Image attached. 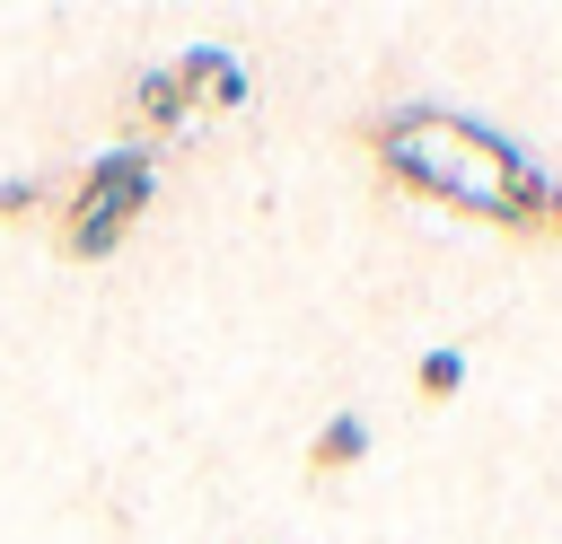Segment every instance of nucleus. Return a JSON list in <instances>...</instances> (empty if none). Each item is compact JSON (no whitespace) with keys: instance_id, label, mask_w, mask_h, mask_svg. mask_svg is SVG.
Wrapping results in <instances>:
<instances>
[{"instance_id":"1","label":"nucleus","mask_w":562,"mask_h":544,"mask_svg":"<svg viewBox=\"0 0 562 544\" xmlns=\"http://www.w3.org/2000/svg\"><path fill=\"white\" fill-rule=\"evenodd\" d=\"M369 149L430 202H465L483 219H509V228H544V167L518 158L492 123L474 114H395L369 132Z\"/></svg>"},{"instance_id":"2","label":"nucleus","mask_w":562,"mask_h":544,"mask_svg":"<svg viewBox=\"0 0 562 544\" xmlns=\"http://www.w3.org/2000/svg\"><path fill=\"white\" fill-rule=\"evenodd\" d=\"M149 193H158V167H149L140 149H114V158H97V167L70 184L61 254H70V263H97V254H114V246H123V228L149 211Z\"/></svg>"},{"instance_id":"3","label":"nucleus","mask_w":562,"mask_h":544,"mask_svg":"<svg viewBox=\"0 0 562 544\" xmlns=\"http://www.w3.org/2000/svg\"><path fill=\"white\" fill-rule=\"evenodd\" d=\"M167 70H176V88H184V105H193V97H220V105H246V70H237V61L220 53V44H193V53H176Z\"/></svg>"},{"instance_id":"4","label":"nucleus","mask_w":562,"mask_h":544,"mask_svg":"<svg viewBox=\"0 0 562 544\" xmlns=\"http://www.w3.org/2000/svg\"><path fill=\"white\" fill-rule=\"evenodd\" d=\"M360 456H369V421H360V412H334V421L307 439V474H351Z\"/></svg>"},{"instance_id":"5","label":"nucleus","mask_w":562,"mask_h":544,"mask_svg":"<svg viewBox=\"0 0 562 544\" xmlns=\"http://www.w3.org/2000/svg\"><path fill=\"white\" fill-rule=\"evenodd\" d=\"M132 114H140V123H158V132H167V123H184V114H193V105H184V88H176V70H167V61H158V70H140V79H132Z\"/></svg>"},{"instance_id":"6","label":"nucleus","mask_w":562,"mask_h":544,"mask_svg":"<svg viewBox=\"0 0 562 544\" xmlns=\"http://www.w3.org/2000/svg\"><path fill=\"white\" fill-rule=\"evenodd\" d=\"M413 386H422L430 404H448V395L465 386V351H422V369H413Z\"/></svg>"},{"instance_id":"7","label":"nucleus","mask_w":562,"mask_h":544,"mask_svg":"<svg viewBox=\"0 0 562 544\" xmlns=\"http://www.w3.org/2000/svg\"><path fill=\"white\" fill-rule=\"evenodd\" d=\"M35 202H44L35 184H0V219H18V211H35Z\"/></svg>"},{"instance_id":"8","label":"nucleus","mask_w":562,"mask_h":544,"mask_svg":"<svg viewBox=\"0 0 562 544\" xmlns=\"http://www.w3.org/2000/svg\"><path fill=\"white\" fill-rule=\"evenodd\" d=\"M544 228H562V184H553V193H544Z\"/></svg>"}]
</instances>
